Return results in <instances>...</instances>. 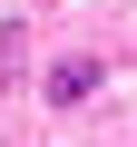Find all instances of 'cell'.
<instances>
[{"label":"cell","instance_id":"cell-1","mask_svg":"<svg viewBox=\"0 0 137 147\" xmlns=\"http://www.w3.org/2000/svg\"><path fill=\"white\" fill-rule=\"evenodd\" d=\"M88 88H98V59H59V69H49V98H59V108H79Z\"/></svg>","mask_w":137,"mask_h":147}]
</instances>
